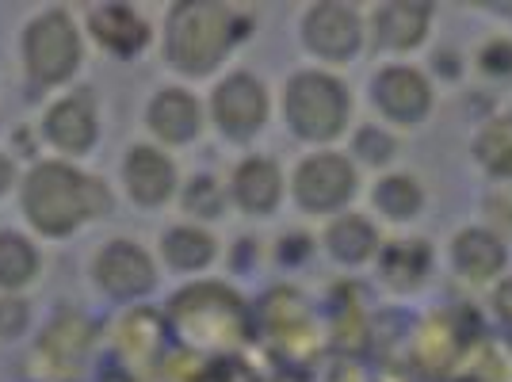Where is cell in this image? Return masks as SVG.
Masks as SVG:
<instances>
[{
    "label": "cell",
    "mask_w": 512,
    "mask_h": 382,
    "mask_svg": "<svg viewBox=\"0 0 512 382\" xmlns=\"http://www.w3.org/2000/svg\"><path fill=\"white\" fill-rule=\"evenodd\" d=\"M111 195L100 180H92L85 172H73L65 165H39L27 176L23 188V207L27 218L43 230V234H69L73 226H81L85 218L107 211Z\"/></svg>",
    "instance_id": "6da1fadb"
},
{
    "label": "cell",
    "mask_w": 512,
    "mask_h": 382,
    "mask_svg": "<svg viewBox=\"0 0 512 382\" xmlns=\"http://www.w3.org/2000/svg\"><path fill=\"white\" fill-rule=\"evenodd\" d=\"M234 16L222 4H180L169 20V58L184 73H207L226 54Z\"/></svg>",
    "instance_id": "7a4b0ae2"
},
{
    "label": "cell",
    "mask_w": 512,
    "mask_h": 382,
    "mask_svg": "<svg viewBox=\"0 0 512 382\" xmlns=\"http://www.w3.org/2000/svg\"><path fill=\"white\" fill-rule=\"evenodd\" d=\"M283 107H287L291 127L299 130L302 138L325 142V138H333V134L344 127L348 96H344V88L337 85L333 77H325V73H299V77L287 85Z\"/></svg>",
    "instance_id": "3957f363"
},
{
    "label": "cell",
    "mask_w": 512,
    "mask_h": 382,
    "mask_svg": "<svg viewBox=\"0 0 512 382\" xmlns=\"http://www.w3.org/2000/svg\"><path fill=\"white\" fill-rule=\"evenodd\" d=\"M172 321L192 344H234L245 329L241 306L230 291L218 287H199V291H184L180 302L172 306Z\"/></svg>",
    "instance_id": "277c9868"
},
{
    "label": "cell",
    "mask_w": 512,
    "mask_h": 382,
    "mask_svg": "<svg viewBox=\"0 0 512 382\" xmlns=\"http://www.w3.org/2000/svg\"><path fill=\"white\" fill-rule=\"evenodd\" d=\"M81 62V46H77V31L65 20L62 12H50L43 20L31 23L27 31V65L39 81H65Z\"/></svg>",
    "instance_id": "5b68a950"
},
{
    "label": "cell",
    "mask_w": 512,
    "mask_h": 382,
    "mask_svg": "<svg viewBox=\"0 0 512 382\" xmlns=\"http://www.w3.org/2000/svg\"><path fill=\"white\" fill-rule=\"evenodd\" d=\"M356 191V172L348 169L344 157L321 153L310 157L295 176V195L306 211H333Z\"/></svg>",
    "instance_id": "8992f818"
},
{
    "label": "cell",
    "mask_w": 512,
    "mask_h": 382,
    "mask_svg": "<svg viewBox=\"0 0 512 382\" xmlns=\"http://www.w3.org/2000/svg\"><path fill=\"white\" fill-rule=\"evenodd\" d=\"M96 279H100V287H104L107 295H115V298L146 295L153 287V264L138 245L115 241V245H107L104 253H100V260H96Z\"/></svg>",
    "instance_id": "52a82bcc"
},
{
    "label": "cell",
    "mask_w": 512,
    "mask_h": 382,
    "mask_svg": "<svg viewBox=\"0 0 512 382\" xmlns=\"http://www.w3.org/2000/svg\"><path fill=\"white\" fill-rule=\"evenodd\" d=\"M306 43L329 62H344L360 50V20L344 4H321L306 16Z\"/></svg>",
    "instance_id": "ba28073f"
},
{
    "label": "cell",
    "mask_w": 512,
    "mask_h": 382,
    "mask_svg": "<svg viewBox=\"0 0 512 382\" xmlns=\"http://www.w3.org/2000/svg\"><path fill=\"white\" fill-rule=\"evenodd\" d=\"M214 115H218V123L226 130L249 134V130H256L264 123V115H268V96H264L260 81L237 73V77H230L226 85L214 92Z\"/></svg>",
    "instance_id": "9c48e42d"
},
{
    "label": "cell",
    "mask_w": 512,
    "mask_h": 382,
    "mask_svg": "<svg viewBox=\"0 0 512 382\" xmlns=\"http://www.w3.org/2000/svg\"><path fill=\"white\" fill-rule=\"evenodd\" d=\"M375 104L383 107L390 119L398 123H413L428 111V85L417 69H383L375 77Z\"/></svg>",
    "instance_id": "30bf717a"
},
{
    "label": "cell",
    "mask_w": 512,
    "mask_h": 382,
    "mask_svg": "<svg viewBox=\"0 0 512 382\" xmlns=\"http://www.w3.org/2000/svg\"><path fill=\"white\" fill-rule=\"evenodd\" d=\"M172 176H176V172H172V161L150 146H138L127 157V188H130V195H134L138 203H146V207L169 199Z\"/></svg>",
    "instance_id": "8fae6325"
},
{
    "label": "cell",
    "mask_w": 512,
    "mask_h": 382,
    "mask_svg": "<svg viewBox=\"0 0 512 382\" xmlns=\"http://www.w3.org/2000/svg\"><path fill=\"white\" fill-rule=\"evenodd\" d=\"M92 31L96 39L115 50V54H134L142 50L150 39V27L138 12H130L123 4H104V8H92Z\"/></svg>",
    "instance_id": "7c38bea8"
},
{
    "label": "cell",
    "mask_w": 512,
    "mask_h": 382,
    "mask_svg": "<svg viewBox=\"0 0 512 382\" xmlns=\"http://www.w3.org/2000/svg\"><path fill=\"white\" fill-rule=\"evenodd\" d=\"M46 134L69 153H85L96 138V115H92L85 96H73V100H62L54 107L46 119Z\"/></svg>",
    "instance_id": "4fadbf2b"
},
{
    "label": "cell",
    "mask_w": 512,
    "mask_h": 382,
    "mask_svg": "<svg viewBox=\"0 0 512 382\" xmlns=\"http://www.w3.org/2000/svg\"><path fill=\"white\" fill-rule=\"evenodd\" d=\"M150 127L165 142H188L199 130V104L188 92H161L150 107Z\"/></svg>",
    "instance_id": "5bb4252c"
},
{
    "label": "cell",
    "mask_w": 512,
    "mask_h": 382,
    "mask_svg": "<svg viewBox=\"0 0 512 382\" xmlns=\"http://www.w3.org/2000/svg\"><path fill=\"white\" fill-rule=\"evenodd\" d=\"M428 27L425 4H383L375 12V39L383 46H413L421 43Z\"/></svg>",
    "instance_id": "9a60e30c"
},
{
    "label": "cell",
    "mask_w": 512,
    "mask_h": 382,
    "mask_svg": "<svg viewBox=\"0 0 512 382\" xmlns=\"http://www.w3.org/2000/svg\"><path fill=\"white\" fill-rule=\"evenodd\" d=\"M455 264H459V272L470 279H490L501 272V264H505V249H501V241L486 230H467V234H459L455 241Z\"/></svg>",
    "instance_id": "2e32d148"
},
{
    "label": "cell",
    "mask_w": 512,
    "mask_h": 382,
    "mask_svg": "<svg viewBox=\"0 0 512 382\" xmlns=\"http://www.w3.org/2000/svg\"><path fill=\"white\" fill-rule=\"evenodd\" d=\"M279 169L272 161H264V157H256V161H245L241 169H237V199H241V207L245 211H272L279 199Z\"/></svg>",
    "instance_id": "e0dca14e"
},
{
    "label": "cell",
    "mask_w": 512,
    "mask_h": 382,
    "mask_svg": "<svg viewBox=\"0 0 512 382\" xmlns=\"http://www.w3.org/2000/svg\"><path fill=\"white\" fill-rule=\"evenodd\" d=\"M165 260H169L176 272H192V268H203L207 260L214 256V245L207 234H199V230H172L165 237Z\"/></svg>",
    "instance_id": "ac0fdd59"
},
{
    "label": "cell",
    "mask_w": 512,
    "mask_h": 382,
    "mask_svg": "<svg viewBox=\"0 0 512 382\" xmlns=\"http://www.w3.org/2000/svg\"><path fill=\"white\" fill-rule=\"evenodd\" d=\"M329 249L341 256V260H348V264H356V260L375 253V230H371L363 218L348 214V218H341V222L329 230Z\"/></svg>",
    "instance_id": "d6986e66"
},
{
    "label": "cell",
    "mask_w": 512,
    "mask_h": 382,
    "mask_svg": "<svg viewBox=\"0 0 512 382\" xmlns=\"http://www.w3.org/2000/svg\"><path fill=\"white\" fill-rule=\"evenodd\" d=\"M35 249L16 234H0V287H23L35 276Z\"/></svg>",
    "instance_id": "ffe728a7"
},
{
    "label": "cell",
    "mask_w": 512,
    "mask_h": 382,
    "mask_svg": "<svg viewBox=\"0 0 512 382\" xmlns=\"http://www.w3.org/2000/svg\"><path fill=\"white\" fill-rule=\"evenodd\" d=\"M85 344H88V325L81 318H62L54 321V329L46 333L43 340V352L54 356L58 363H77L85 356Z\"/></svg>",
    "instance_id": "44dd1931"
},
{
    "label": "cell",
    "mask_w": 512,
    "mask_h": 382,
    "mask_svg": "<svg viewBox=\"0 0 512 382\" xmlns=\"http://www.w3.org/2000/svg\"><path fill=\"white\" fill-rule=\"evenodd\" d=\"M482 165L497 176H512V119H493L478 138Z\"/></svg>",
    "instance_id": "7402d4cb"
},
{
    "label": "cell",
    "mask_w": 512,
    "mask_h": 382,
    "mask_svg": "<svg viewBox=\"0 0 512 382\" xmlns=\"http://www.w3.org/2000/svg\"><path fill=\"white\" fill-rule=\"evenodd\" d=\"M428 268V253L425 245H394L390 253L383 256V276L394 283V287H409V283H417V279L425 276Z\"/></svg>",
    "instance_id": "603a6c76"
},
{
    "label": "cell",
    "mask_w": 512,
    "mask_h": 382,
    "mask_svg": "<svg viewBox=\"0 0 512 382\" xmlns=\"http://www.w3.org/2000/svg\"><path fill=\"white\" fill-rule=\"evenodd\" d=\"M375 203L386 214H394V218H409V214H417V207H421V188L409 176H390V180H383L375 188Z\"/></svg>",
    "instance_id": "cb8c5ba5"
},
{
    "label": "cell",
    "mask_w": 512,
    "mask_h": 382,
    "mask_svg": "<svg viewBox=\"0 0 512 382\" xmlns=\"http://www.w3.org/2000/svg\"><path fill=\"white\" fill-rule=\"evenodd\" d=\"M27 325V306L20 298H0V337H12Z\"/></svg>",
    "instance_id": "d4e9b609"
},
{
    "label": "cell",
    "mask_w": 512,
    "mask_h": 382,
    "mask_svg": "<svg viewBox=\"0 0 512 382\" xmlns=\"http://www.w3.org/2000/svg\"><path fill=\"white\" fill-rule=\"evenodd\" d=\"M188 207L199 214H214L218 211V188H214L211 180H199V184L188 191Z\"/></svg>",
    "instance_id": "484cf974"
},
{
    "label": "cell",
    "mask_w": 512,
    "mask_h": 382,
    "mask_svg": "<svg viewBox=\"0 0 512 382\" xmlns=\"http://www.w3.org/2000/svg\"><path fill=\"white\" fill-rule=\"evenodd\" d=\"M360 153L367 157V161H386V157H390V138L379 134V130H363Z\"/></svg>",
    "instance_id": "4316f807"
},
{
    "label": "cell",
    "mask_w": 512,
    "mask_h": 382,
    "mask_svg": "<svg viewBox=\"0 0 512 382\" xmlns=\"http://www.w3.org/2000/svg\"><path fill=\"white\" fill-rule=\"evenodd\" d=\"M482 65H486L490 73H497V69H512V43L486 46V58H482Z\"/></svg>",
    "instance_id": "83f0119b"
},
{
    "label": "cell",
    "mask_w": 512,
    "mask_h": 382,
    "mask_svg": "<svg viewBox=\"0 0 512 382\" xmlns=\"http://www.w3.org/2000/svg\"><path fill=\"white\" fill-rule=\"evenodd\" d=\"M493 218H497V226L512 234V191H501V195H493Z\"/></svg>",
    "instance_id": "f1b7e54d"
},
{
    "label": "cell",
    "mask_w": 512,
    "mask_h": 382,
    "mask_svg": "<svg viewBox=\"0 0 512 382\" xmlns=\"http://www.w3.org/2000/svg\"><path fill=\"white\" fill-rule=\"evenodd\" d=\"M8 176H12V165H8L4 157H0V191L8 188Z\"/></svg>",
    "instance_id": "f546056e"
},
{
    "label": "cell",
    "mask_w": 512,
    "mask_h": 382,
    "mask_svg": "<svg viewBox=\"0 0 512 382\" xmlns=\"http://www.w3.org/2000/svg\"><path fill=\"white\" fill-rule=\"evenodd\" d=\"M501 12H505V16H512V4H501Z\"/></svg>",
    "instance_id": "4dcf8cb0"
}]
</instances>
